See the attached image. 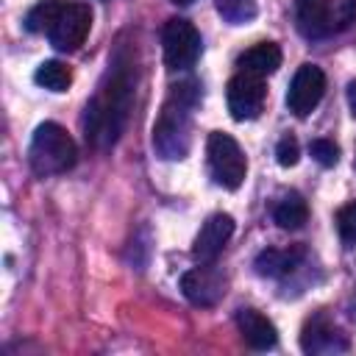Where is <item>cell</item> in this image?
<instances>
[{"label": "cell", "mask_w": 356, "mask_h": 356, "mask_svg": "<svg viewBox=\"0 0 356 356\" xmlns=\"http://www.w3.org/2000/svg\"><path fill=\"white\" fill-rule=\"evenodd\" d=\"M306 259V248L303 245H292V248H267L256 256L253 267L259 275L264 278H284L289 275L300 261Z\"/></svg>", "instance_id": "cell-13"}, {"label": "cell", "mask_w": 356, "mask_h": 356, "mask_svg": "<svg viewBox=\"0 0 356 356\" xmlns=\"http://www.w3.org/2000/svg\"><path fill=\"white\" fill-rule=\"evenodd\" d=\"M161 50L167 70H189L200 56V33L189 19L172 17L161 28Z\"/></svg>", "instance_id": "cell-7"}, {"label": "cell", "mask_w": 356, "mask_h": 356, "mask_svg": "<svg viewBox=\"0 0 356 356\" xmlns=\"http://www.w3.org/2000/svg\"><path fill=\"white\" fill-rule=\"evenodd\" d=\"M298 159H300V145H298V139H295V136L278 139V145H275V161H278L281 167H295Z\"/></svg>", "instance_id": "cell-22"}, {"label": "cell", "mask_w": 356, "mask_h": 356, "mask_svg": "<svg viewBox=\"0 0 356 356\" xmlns=\"http://www.w3.org/2000/svg\"><path fill=\"white\" fill-rule=\"evenodd\" d=\"M206 161L211 170V178L225 186V189H239L248 172V161L245 153L239 147V142L231 134L222 131H211L206 139Z\"/></svg>", "instance_id": "cell-5"}, {"label": "cell", "mask_w": 356, "mask_h": 356, "mask_svg": "<svg viewBox=\"0 0 356 356\" xmlns=\"http://www.w3.org/2000/svg\"><path fill=\"white\" fill-rule=\"evenodd\" d=\"M225 275L211 264V261H200V267L186 270L181 275V292L189 303L195 306H214L222 300L225 295Z\"/></svg>", "instance_id": "cell-10"}, {"label": "cell", "mask_w": 356, "mask_h": 356, "mask_svg": "<svg viewBox=\"0 0 356 356\" xmlns=\"http://www.w3.org/2000/svg\"><path fill=\"white\" fill-rule=\"evenodd\" d=\"M236 325H239L242 339H245L253 350H270V348H275V342H278L275 325H273L264 314H259L256 309H239V312H236Z\"/></svg>", "instance_id": "cell-14"}, {"label": "cell", "mask_w": 356, "mask_h": 356, "mask_svg": "<svg viewBox=\"0 0 356 356\" xmlns=\"http://www.w3.org/2000/svg\"><path fill=\"white\" fill-rule=\"evenodd\" d=\"M300 348L306 353H339L348 350V339L325 314H317L303 325Z\"/></svg>", "instance_id": "cell-12"}, {"label": "cell", "mask_w": 356, "mask_h": 356, "mask_svg": "<svg viewBox=\"0 0 356 356\" xmlns=\"http://www.w3.org/2000/svg\"><path fill=\"white\" fill-rule=\"evenodd\" d=\"M231 234H234V217H231V214H222V211L211 214V217L200 225V231H197V236H195L192 256H195L197 261H214V259L220 256V250L225 248V242L231 239Z\"/></svg>", "instance_id": "cell-11"}, {"label": "cell", "mask_w": 356, "mask_h": 356, "mask_svg": "<svg viewBox=\"0 0 356 356\" xmlns=\"http://www.w3.org/2000/svg\"><path fill=\"white\" fill-rule=\"evenodd\" d=\"M58 6H61V0H42V3H36L28 11V17H25V28L31 33H47V28H50Z\"/></svg>", "instance_id": "cell-19"}, {"label": "cell", "mask_w": 356, "mask_h": 356, "mask_svg": "<svg viewBox=\"0 0 356 356\" xmlns=\"http://www.w3.org/2000/svg\"><path fill=\"white\" fill-rule=\"evenodd\" d=\"M295 22L306 39H328L356 22V0H295Z\"/></svg>", "instance_id": "cell-4"}, {"label": "cell", "mask_w": 356, "mask_h": 356, "mask_svg": "<svg viewBox=\"0 0 356 356\" xmlns=\"http://www.w3.org/2000/svg\"><path fill=\"white\" fill-rule=\"evenodd\" d=\"M172 3H178V6H189V3H195V0H172Z\"/></svg>", "instance_id": "cell-24"}, {"label": "cell", "mask_w": 356, "mask_h": 356, "mask_svg": "<svg viewBox=\"0 0 356 356\" xmlns=\"http://www.w3.org/2000/svg\"><path fill=\"white\" fill-rule=\"evenodd\" d=\"M337 231L345 245H356V203H345L337 211Z\"/></svg>", "instance_id": "cell-20"}, {"label": "cell", "mask_w": 356, "mask_h": 356, "mask_svg": "<svg viewBox=\"0 0 356 356\" xmlns=\"http://www.w3.org/2000/svg\"><path fill=\"white\" fill-rule=\"evenodd\" d=\"M214 6L228 25H245L259 14L256 0H214Z\"/></svg>", "instance_id": "cell-18"}, {"label": "cell", "mask_w": 356, "mask_h": 356, "mask_svg": "<svg viewBox=\"0 0 356 356\" xmlns=\"http://www.w3.org/2000/svg\"><path fill=\"white\" fill-rule=\"evenodd\" d=\"M33 81H36L39 86L50 89V92H67V89H70V83H72V72H70V67H67V64H61V61L50 58V61H42V64L36 67Z\"/></svg>", "instance_id": "cell-17"}, {"label": "cell", "mask_w": 356, "mask_h": 356, "mask_svg": "<svg viewBox=\"0 0 356 356\" xmlns=\"http://www.w3.org/2000/svg\"><path fill=\"white\" fill-rule=\"evenodd\" d=\"M273 220H275L278 228H284V231H298V228H303L306 220H309V206H306V200H303L298 192H289V195H284V197L275 203Z\"/></svg>", "instance_id": "cell-16"}, {"label": "cell", "mask_w": 356, "mask_h": 356, "mask_svg": "<svg viewBox=\"0 0 356 356\" xmlns=\"http://www.w3.org/2000/svg\"><path fill=\"white\" fill-rule=\"evenodd\" d=\"M89 28H92V8L86 3H67L61 0L50 28H47V39L56 50L61 53H72L78 50L86 36H89Z\"/></svg>", "instance_id": "cell-6"}, {"label": "cell", "mask_w": 356, "mask_h": 356, "mask_svg": "<svg viewBox=\"0 0 356 356\" xmlns=\"http://www.w3.org/2000/svg\"><path fill=\"white\" fill-rule=\"evenodd\" d=\"M131 61L114 58V70H108L106 81L100 83L97 95L86 106V142L95 147H111L131 114L134 103V83H136V70H131Z\"/></svg>", "instance_id": "cell-1"}, {"label": "cell", "mask_w": 356, "mask_h": 356, "mask_svg": "<svg viewBox=\"0 0 356 356\" xmlns=\"http://www.w3.org/2000/svg\"><path fill=\"white\" fill-rule=\"evenodd\" d=\"M236 67H239V72H250V75L267 78L281 67V47L275 42H259V44H253L250 50H245L239 56Z\"/></svg>", "instance_id": "cell-15"}, {"label": "cell", "mask_w": 356, "mask_h": 356, "mask_svg": "<svg viewBox=\"0 0 356 356\" xmlns=\"http://www.w3.org/2000/svg\"><path fill=\"white\" fill-rule=\"evenodd\" d=\"M348 106H350V111L356 114V78L348 83Z\"/></svg>", "instance_id": "cell-23"}, {"label": "cell", "mask_w": 356, "mask_h": 356, "mask_svg": "<svg viewBox=\"0 0 356 356\" xmlns=\"http://www.w3.org/2000/svg\"><path fill=\"white\" fill-rule=\"evenodd\" d=\"M197 103L195 83L172 86L170 100L164 103L156 125H153V147L161 159L178 161L189 153L192 145V108Z\"/></svg>", "instance_id": "cell-2"}, {"label": "cell", "mask_w": 356, "mask_h": 356, "mask_svg": "<svg viewBox=\"0 0 356 356\" xmlns=\"http://www.w3.org/2000/svg\"><path fill=\"white\" fill-rule=\"evenodd\" d=\"M28 161L39 178L61 175L75 167L78 147H75L72 136L67 134V128H61L58 122H42L33 131V139L28 147Z\"/></svg>", "instance_id": "cell-3"}, {"label": "cell", "mask_w": 356, "mask_h": 356, "mask_svg": "<svg viewBox=\"0 0 356 356\" xmlns=\"http://www.w3.org/2000/svg\"><path fill=\"white\" fill-rule=\"evenodd\" d=\"M309 153L314 156L317 164L323 167H334L339 161V147L331 142V139H312L309 142Z\"/></svg>", "instance_id": "cell-21"}, {"label": "cell", "mask_w": 356, "mask_h": 356, "mask_svg": "<svg viewBox=\"0 0 356 356\" xmlns=\"http://www.w3.org/2000/svg\"><path fill=\"white\" fill-rule=\"evenodd\" d=\"M225 100H228V111L234 120H239V122L256 120L267 100L264 78L250 75V72H236L225 86Z\"/></svg>", "instance_id": "cell-8"}, {"label": "cell", "mask_w": 356, "mask_h": 356, "mask_svg": "<svg viewBox=\"0 0 356 356\" xmlns=\"http://www.w3.org/2000/svg\"><path fill=\"white\" fill-rule=\"evenodd\" d=\"M325 95V72L317 64H300L286 89V108L295 117H309Z\"/></svg>", "instance_id": "cell-9"}]
</instances>
